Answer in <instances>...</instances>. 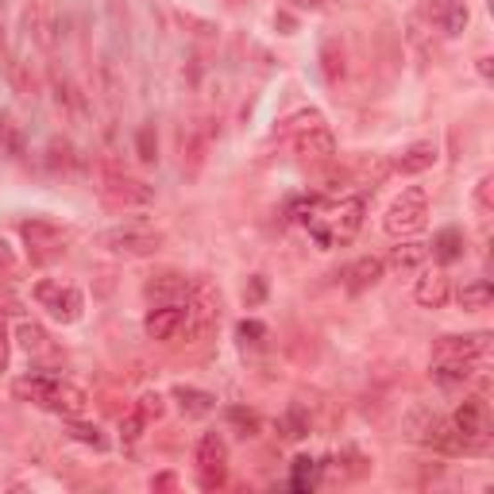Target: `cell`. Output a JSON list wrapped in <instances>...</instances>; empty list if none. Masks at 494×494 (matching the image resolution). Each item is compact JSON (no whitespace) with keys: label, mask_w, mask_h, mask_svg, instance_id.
Returning a JSON list of instances; mask_svg holds the SVG:
<instances>
[{"label":"cell","mask_w":494,"mask_h":494,"mask_svg":"<svg viewBox=\"0 0 494 494\" xmlns=\"http://www.w3.org/2000/svg\"><path fill=\"white\" fill-rule=\"evenodd\" d=\"M490 301H494V286L487 278H475V282H467V286L460 290V309H467V313L490 309Z\"/></svg>","instance_id":"cell-22"},{"label":"cell","mask_w":494,"mask_h":494,"mask_svg":"<svg viewBox=\"0 0 494 494\" xmlns=\"http://www.w3.org/2000/svg\"><path fill=\"white\" fill-rule=\"evenodd\" d=\"M452 425L460 429V437L467 440V449H479V444L487 440V432H490V409H487V402L479 394L464 398V402L456 406V414H452Z\"/></svg>","instance_id":"cell-11"},{"label":"cell","mask_w":494,"mask_h":494,"mask_svg":"<svg viewBox=\"0 0 494 494\" xmlns=\"http://www.w3.org/2000/svg\"><path fill=\"white\" fill-rule=\"evenodd\" d=\"M35 301H39L43 309L51 313L54 321H62V325H74L81 317V309H86L78 286H70V282H51V278L35 286Z\"/></svg>","instance_id":"cell-9"},{"label":"cell","mask_w":494,"mask_h":494,"mask_svg":"<svg viewBox=\"0 0 494 494\" xmlns=\"http://www.w3.org/2000/svg\"><path fill=\"white\" fill-rule=\"evenodd\" d=\"M301 8H325V0H298Z\"/></svg>","instance_id":"cell-40"},{"label":"cell","mask_w":494,"mask_h":494,"mask_svg":"<svg viewBox=\"0 0 494 494\" xmlns=\"http://www.w3.org/2000/svg\"><path fill=\"white\" fill-rule=\"evenodd\" d=\"M317 205H321V197H298V202L286 205V217L290 220H301V225H305V220L317 213Z\"/></svg>","instance_id":"cell-29"},{"label":"cell","mask_w":494,"mask_h":494,"mask_svg":"<svg viewBox=\"0 0 494 494\" xmlns=\"http://www.w3.org/2000/svg\"><path fill=\"white\" fill-rule=\"evenodd\" d=\"M417 305H425V309H440L444 301H449V275H440V270H432V275L417 278V290H414Z\"/></svg>","instance_id":"cell-19"},{"label":"cell","mask_w":494,"mask_h":494,"mask_svg":"<svg viewBox=\"0 0 494 494\" xmlns=\"http://www.w3.org/2000/svg\"><path fill=\"white\" fill-rule=\"evenodd\" d=\"M97 193L109 209H147L155 202V190L139 178H128V174H104Z\"/></svg>","instance_id":"cell-8"},{"label":"cell","mask_w":494,"mask_h":494,"mask_svg":"<svg viewBox=\"0 0 494 494\" xmlns=\"http://www.w3.org/2000/svg\"><path fill=\"white\" fill-rule=\"evenodd\" d=\"M363 213H367L363 197H340L333 205L321 202L317 213L305 220V228H309V236L321 247H336V243H348L363 228Z\"/></svg>","instance_id":"cell-2"},{"label":"cell","mask_w":494,"mask_h":494,"mask_svg":"<svg viewBox=\"0 0 494 494\" xmlns=\"http://www.w3.org/2000/svg\"><path fill=\"white\" fill-rule=\"evenodd\" d=\"M429 263V243H398L394 251H391V267L394 270H417V267H425Z\"/></svg>","instance_id":"cell-21"},{"label":"cell","mask_w":494,"mask_h":494,"mask_svg":"<svg viewBox=\"0 0 494 494\" xmlns=\"http://www.w3.org/2000/svg\"><path fill=\"white\" fill-rule=\"evenodd\" d=\"M20 232H23V240H28V247L39 259H51L58 251H66V232L58 225H51V220H28Z\"/></svg>","instance_id":"cell-14"},{"label":"cell","mask_w":494,"mask_h":494,"mask_svg":"<svg viewBox=\"0 0 494 494\" xmlns=\"http://www.w3.org/2000/svg\"><path fill=\"white\" fill-rule=\"evenodd\" d=\"M51 0H35V12H39V39L51 43Z\"/></svg>","instance_id":"cell-32"},{"label":"cell","mask_w":494,"mask_h":494,"mask_svg":"<svg viewBox=\"0 0 494 494\" xmlns=\"http://www.w3.org/2000/svg\"><path fill=\"white\" fill-rule=\"evenodd\" d=\"M139 151H144V155H139L144 162H155V151H151V132L139 136Z\"/></svg>","instance_id":"cell-39"},{"label":"cell","mask_w":494,"mask_h":494,"mask_svg":"<svg viewBox=\"0 0 494 494\" xmlns=\"http://www.w3.org/2000/svg\"><path fill=\"white\" fill-rule=\"evenodd\" d=\"M12 270H16V251H12L8 240L0 236V278H8Z\"/></svg>","instance_id":"cell-34"},{"label":"cell","mask_w":494,"mask_h":494,"mask_svg":"<svg viewBox=\"0 0 494 494\" xmlns=\"http://www.w3.org/2000/svg\"><path fill=\"white\" fill-rule=\"evenodd\" d=\"M236 336L243 340V344H259V340L267 336V328L259 325V321H240V328H236Z\"/></svg>","instance_id":"cell-33"},{"label":"cell","mask_w":494,"mask_h":494,"mask_svg":"<svg viewBox=\"0 0 494 494\" xmlns=\"http://www.w3.org/2000/svg\"><path fill=\"white\" fill-rule=\"evenodd\" d=\"M293 124V155H298L301 167H313V170H325L336 162V139L333 132L325 128V120L317 112H301Z\"/></svg>","instance_id":"cell-3"},{"label":"cell","mask_w":494,"mask_h":494,"mask_svg":"<svg viewBox=\"0 0 494 494\" xmlns=\"http://www.w3.org/2000/svg\"><path fill=\"white\" fill-rule=\"evenodd\" d=\"M490 193H494V182L490 178H483V182H479V190H475V205H479V213H490Z\"/></svg>","instance_id":"cell-35"},{"label":"cell","mask_w":494,"mask_h":494,"mask_svg":"<svg viewBox=\"0 0 494 494\" xmlns=\"http://www.w3.org/2000/svg\"><path fill=\"white\" fill-rule=\"evenodd\" d=\"M151 425V421L139 414V409H132V414H128L124 421H120V437H124V444H136L139 437H144V429Z\"/></svg>","instance_id":"cell-28"},{"label":"cell","mask_w":494,"mask_h":494,"mask_svg":"<svg viewBox=\"0 0 494 494\" xmlns=\"http://www.w3.org/2000/svg\"><path fill=\"white\" fill-rule=\"evenodd\" d=\"M8 351H12V340H8V325H4V317H0V371L8 367Z\"/></svg>","instance_id":"cell-37"},{"label":"cell","mask_w":494,"mask_h":494,"mask_svg":"<svg viewBox=\"0 0 494 494\" xmlns=\"http://www.w3.org/2000/svg\"><path fill=\"white\" fill-rule=\"evenodd\" d=\"M263 293H267V282L263 278H251V290H243V298L251 301V305H259V301H263Z\"/></svg>","instance_id":"cell-38"},{"label":"cell","mask_w":494,"mask_h":494,"mask_svg":"<svg viewBox=\"0 0 494 494\" xmlns=\"http://www.w3.org/2000/svg\"><path fill=\"white\" fill-rule=\"evenodd\" d=\"M305 432H309V425L301 421V406H293L290 414H286V437H290V440H301Z\"/></svg>","instance_id":"cell-31"},{"label":"cell","mask_w":494,"mask_h":494,"mask_svg":"<svg viewBox=\"0 0 494 494\" xmlns=\"http://www.w3.org/2000/svg\"><path fill=\"white\" fill-rule=\"evenodd\" d=\"M432 162H437V147H432V144H414V147L402 151V155L391 162V170L394 174H425V170H432Z\"/></svg>","instance_id":"cell-17"},{"label":"cell","mask_w":494,"mask_h":494,"mask_svg":"<svg viewBox=\"0 0 494 494\" xmlns=\"http://www.w3.org/2000/svg\"><path fill=\"white\" fill-rule=\"evenodd\" d=\"M66 432H70L74 440L89 444V449H97V452H101V449H109V440L101 437V429H97V425H81L78 417H70V429H66Z\"/></svg>","instance_id":"cell-27"},{"label":"cell","mask_w":494,"mask_h":494,"mask_svg":"<svg viewBox=\"0 0 494 494\" xmlns=\"http://www.w3.org/2000/svg\"><path fill=\"white\" fill-rule=\"evenodd\" d=\"M144 333L151 340H159V344L178 340L185 333V301H167V305H159V309H151L144 321Z\"/></svg>","instance_id":"cell-13"},{"label":"cell","mask_w":494,"mask_h":494,"mask_svg":"<svg viewBox=\"0 0 494 494\" xmlns=\"http://www.w3.org/2000/svg\"><path fill=\"white\" fill-rule=\"evenodd\" d=\"M317 483H321V464L309 460V456H298V460L290 464V487L298 494H309Z\"/></svg>","instance_id":"cell-20"},{"label":"cell","mask_w":494,"mask_h":494,"mask_svg":"<svg viewBox=\"0 0 494 494\" xmlns=\"http://www.w3.org/2000/svg\"><path fill=\"white\" fill-rule=\"evenodd\" d=\"M0 43H4V39H0Z\"/></svg>","instance_id":"cell-41"},{"label":"cell","mask_w":494,"mask_h":494,"mask_svg":"<svg viewBox=\"0 0 494 494\" xmlns=\"http://www.w3.org/2000/svg\"><path fill=\"white\" fill-rule=\"evenodd\" d=\"M174 398H178L182 409L190 417H205V414H213V409H217V398L209 394V391H193V386H178Z\"/></svg>","instance_id":"cell-23"},{"label":"cell","mask_w":494,"mask_h":494,"mask_svg":"<svg viewBox=\"0 0 494 494\" xmlns=\"http://www.w3.org/2000/svg\"><path fill=\"white\" fill-rule=\"evenodd\" d=\"M425 225H429V197H425V190H417V185L398 197V202L386 209V220H383V228L391 232L394 240L417 236Z\"/></svg>","instance_id":"cell-5"},{"label":"cell","mask_w":494,"mask_h":494,"mask_svg":"<svg viewBox=\"0 0 494 494\" xmlns=\"http://www.w3.org/2000/svg\"><path fill=\"white\" fill-rule=\"evenodd\" d=\"M20 344L28 356H43V351H51V344H46V333L39 325H31V321H23L20 325Z\"/></svg>","instance_id":"cell-26"},{"label":"cell","mask_w":494,"mask_h":494,"mask_svg":"<svg viewBox=\"0 0 494 494\" xmlns=\"http://www.w3.org/2000/svg\"><path fill=\"white\" fill-rule=\"evenodd\" d=\"M101 247H109L116 255H155L162 247V232L144 228V225H124V228H109L97 236Z\"/></svg>","instance_id":"cell-10"},{"label":"cell","mask_w":494,"mask_h":494,"mask_svg":"<svg viewBox=\"0 0 494 494\" xmlns=\"http://www.w3.org/2000/svg\"><path fill=\"white\" fill-rule=\"evenodd\" d=\"M432 359H464V363H487L490 359V333L475 336H440L432 348Z\"/></svg>","instance_id":"cell-12"},{"label":"cell","mask_w":494,"mask_h":494,"mask_svg":"<svg viewBox=\"0 0 494 494\" xmlns=\"http://www.w3.org/2000/svg\"><path fill=\"white\" fill-rule=\"evenodd\" d=\"M190 286L193 282H185L182 275H159V278H151L147 282V298H155V301H185L190 298Z\"/></svg>","instance_id":"cell-18"},{"label":"cell","mask_w":494,"mask_h":494,"mask_svg":"<svg viewBox=\"0 0 494 494\" xmlns=\"http://www.w3.org/2000/svg\"><path fill=\"white\" fill-rule=\"evenodd\" d=\"M220 321V293L209 282H193L190 298H185V336L202 340L217 328Z\"/></svg>","instance_id":"cell-6"},{"label":"cell","mask_w":494,"mask_h":494,"mask_svg":"<svg viewBox=\"0 0 494 494\" xmlns=\"http://www.w3.org/2000/svg\"><path fill=\"white\" fill-rule=\"evenodd\" d=\"M406 432H409V440L425 444L432 452H449V456L467 452V440L452 425V417H440L437 409H414L406 421Z\"/></svg>","instance_id":"cell-4"},{"label":"cell","mask_w":494,"mask_h":494,"mask_svg":"<svg viewBox=\"0 0 494 494\" xmlns=\"http://www.w3.org/2000/svg\"><path fill=\"white\" fill-rule=\"evenodd\" d=\"M429 16H432V23L444 31V35H460V31H467V4L464 0H432L429 4Z\"/></svg>","instance_id":"cell-15"},{"label":"cell","mask_w":494,"mask_h":494,"mask_svg":"<svg viewBox=\"0 0 494 494\" xmlns=\"http://www.w3.org/2000/svg\"><path fill=\"white\" fill-rule=\"evenodd\" d=\"M475 375V363H464V359H432V379L452 386V383H467Z\"/></svg>","instance_id":"cell-24"},{"label":"cell","mask_w":494,"mask_h":494,"mask_svg":"<svg viewBox=\"0 0 494 494\" xmlns=\"http://www.w3.org/2000/svg\"><path fill=\"white\" fill-rule=\"evenodd\" d=\"M193 464H197V479H202L205 490L225 487V479H228V444H225V437H220V432H205V437L197 440Z\"/></svg>","instance_id":"cell-7"},{"label":"cell","mask_w":494,"mask_h":494,"mask_svg":"<svg viewBox=\"0 0 494 494\" xmlns=\"http://www.w3.org/2000/svg\"><path fill=\"white\" fill-rule=\"evenodd\" d=\"M12 394L20 402H31L39 409H51L58 417H81L89 409V394L81 391L78 383L58 379V375H23V379L12 383Z\"/></svg>","instance_id":"cell-1"},{"label":"cell","mask_w":494,"mask_h":494,"mask_svg":"<svg viewBox=\"0 0 494 494\" xmlns=\"http://www.w3.org/2000/svg\"><path fill=\"white\" fill-rule=\"evenodd\" d=\"M136 409H139V414H144L147 421H159L162 414H167V406H162V394H155V391L139 398V402H136Z\"/></svg>","instance_id":"cell-30"},{"label":"cell","mask_w":494,"mask_h":494,"mask_svg":"<svg viewBox=\"0 0 494 494\" xmlns=\"http://www.w3.org/2000/svg\"><path fill=\"white\" fill-rule=\"evenodd\" d=\"M4 313H20V298L8 286H0V317Z\"/></svg>","instance_id":"cell-36"},{"label":"cell","mask_w":494,"mask_h":494,"mask_svg":"<svg viewBox=\"0 0 494 494\" xmlns=\"http://www.w3.org/2000/svg\"><path fill=\"white\" fill-rule=\"evenodd\" d=\"M429 255H437L440 263H456V259L464 255V232L460 228H444L437 240H432Z\"/></svg>","instance_id":"cell-25"},{"label":"cell","mask_w":494,"mask_h":494,"mask_svg":"<svg viewBox=\"0 0 494 494\" xmlns=\"http://www.w3.org/2000/svg\"><path fill=\"white\" fill-rule=\"evenodd\" d=\"M379 278H383V259H375V255L356 259V263L344 270V290L348 293H363L367 286H375Z\"/></svg>","instance_id":"cell-16"}]
</instances>
